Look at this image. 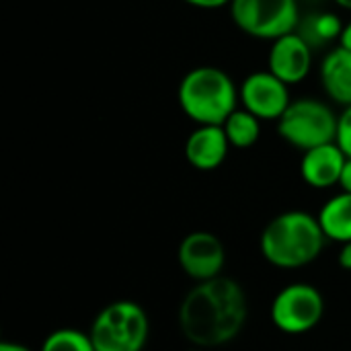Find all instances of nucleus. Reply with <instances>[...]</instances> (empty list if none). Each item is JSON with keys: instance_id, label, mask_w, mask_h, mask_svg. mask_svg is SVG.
Listing matches in <instances>:
<instances>
[{"instance_id": "4", "label": "nucleus", "mask_w": 351, "mask_h": 351, "mask_svg": "<svg viewBox=\"0 0 351 351\" xmlns=\"http://www.w3.org/2000/svg\"><path fill=\"white\" fill-rule=\"evenodd\" d=\"M88 335L95 351H144L150 337V319L134 300H115L99 311Z\"/></svg>"}, {"instance_id": "5", "label": "nucleus", "mask_w": 351, "mask_h": 351, "mask_svg": "<svg viewBox=\"0 0 351 351\" xmlns=\"http://www.w3.org/2000/svg\"><path fill=\"white\" fill-rule=\"evenodd\" d=\"M339 115L333 107L315 97H300L288 105L276 121L280 138L292 148L306 152L321 144L335 142Z\"/></svg>"}, {"instance_id": "7", "label": "nucleus", "mask_w": 351, "mask_h": 351, "mask_svg": "<svg viewBox=\"0 0 351 351\" xmlns=\"http://www.w3.org/2000/svg\"><path fill=\"white\" fill-rule=\"evenodd\" d=\"M325 317V298L321 290L306 282L284 286L271 300V325L286 335H304Z\"/></svg>"}, {"instance_id": "12", "label": "nucleus", "mask_w": 351, "mask_h": 351, "mask_svg": "<svg viewBox=\"0 0 351 351\" xmlns=\"http://www.w3.org/2000/svg\"><path fill=\"white\" fill-rule=\"evenodd\" d=\"M230 142L222 125H197L185 140V158L197 171H216L228 156Z\"/></svg>"}, {"instance_id": "13", "label": "nucleus", "mask_w": 351, "mask_h": 351, "mask_svg": "<svg viewBox=\"0 0 351 351\" xmlns=\"http://www.w3.org/2000/svg\"><path fill=\"white\" fill-rule=\"evenodd\" d=\"M319 80L325 95L341 105H351V49L337 45L329 49L319 66Z\"/></svg>"}, {"instance_id": "14", "label": "nucleus", "mask_w": 351, "mask_h": 351, "mask_svg": "<svg viewBox=\"0 0 351 351\" xmlns=\"http://www.w3.org/2000/svg\"><path fill=\"white\" fill-rule=\"evenodd\" d=\"M323 232L333 243H350L351 241V193L341 191L329 197L317 214Z\"/></svg>"}, {"instance_id": "21", "label": "nucleus", "mask_w": 351, "mask_h": 351, "mask_svg": "<svg viewBox=\"0 0 351 351\" xmlns=\"http://www.w3.org/2000/svg\"><path fill=\"white\" fill-rule=\"evenodd\" d=\"M339 187H341V191L351 193V158L346 160V167H343V173H341V179H339Z\"/></svg>"}, {"instance_id": "6", "label": "nucleus", "mask_w": 351, "mask_h": 351, "mask_svg": "<svg viewBox=\"0 0 351 351\" xmlns=\"http://www.w3.org/2000/svg\"><path fill=\"white\" fill-rule=\"evenodd\" d=\"M232 23L249 37L276 41L300 25V0H232Z\"/></svg>"}, {"instance_id": "19", "label": "nucleus", "mask_w": 351, "mask_h": 351, "mask_svg": "<svg viewBox=\"0 0 351 351\" xmlns=\"http://www.w3.org/2000/svg\"><path fill=\"white\" fill-rule=\"evenodd\" d=\"M185 4L193 6V8H202V10H216V8H224L230 6L232 0H183Z\"/></svg>"}, {"instance_id": "23", "label": "nucleus", "mask_w": 351, "mask_h": 351, "mask_svg": "<svg viewBox=\"0 0 351 351\" xmlns=\"http://www.w3.org/2000/svg\"><path fill=\"white\" fill-rule=\"evenodd\" d=\"M339 45H343V47L351 49V21H348V23H346V27H343V33H341Z\"/></svg>"}, {"instance_id": "2", "label": "nucleus", "mask_w": 351, "mask_h": 351, "mask_svg": "<svg viewBox=\"0 0 351 351\" xmlns=\"http://www.w3.org/2000/svg\"><path fill=\"white\" fill-rule=\"evenodd\" d=\"M327 241L317 216L304 210H288L265 224L259 251L274 267L300 269L321 257Z\"/></svg>"}, {"instance_id": "17", "label": "nucleus", "mask_w": 351, "mask_h": 351, "mask_svg": "<svg viewBox=\"0 0 351 351\" xmlns=\"http://www.w3.org/2000/svg\"><path fill=\"white\" fill-rule=\"evenodd\" d=\"M39 351H95V346L88 333L72 327H64L51 331L43 339Z\"/></svg>"}, {"instance_id": "16", "label": "nucleus", "mask_w": 351, "mask_h": 351, "mask_svg": "<svg viewBox=\"0 0 351 351\" xmlns=\"http://www.w3.org/2000/svg\"><path fill=\"white\" fill-rule=\"evenodd\" d=\"M222 128L226 132V138H228L230 146L239 148V150L255 146L259 142V138H261V119L257 115H253L251 111L243 109V107L234 109L226 117Z\"/></svg>"}, {"instance_id": "24", "label": "nucleus", "mask_w": 351, "mask_h": 351, "mask_svg": "<svg viewBox=\"0 0 351 351\" xmlns=\"http://www.w3.org/2000/svg\"><path fill=\"white\" fill-rule=\"evenodd\" d=\"M337 6H341V8H346V10H351V0H333Z\"/></svg>"}, {"instance_id": "26", "label": "nucleus", "mask_w": 351, "mask_h": 351, "mask_svg": "<svg viewBox=\"0 0 351 351\" xmlns=\"http://www.w3.org/2000/svg\"><path fill=\"white\" fill-rule=\"evenodd\" d=\"M300 2H317V0H300Z\"/></svg>"}, {"instance_id": "15", "label": "nucleus", "mask_w": 351, "mask_h": 351, "mask_svg": "<svg viewBox=\"0 0 351 351\" xmlns=\"http://www.w3.org/2000/svg\"><path fill=\"white\" fill-rule=\"evenodd\" d=\"M346 23L339 19V14L335 12H315V14H306L300 19L298 25V33L315 47H323L331 41H339L341 33H343Z\"/></svg>"}, {"instance_id": "22", "label": "nucleus", "mask_w": 351, "mask_h": 351, "mask_svg": "<svg viewBox=\"0 0 351 351\" xmlns=\"http://www.w3.org/2000/svg\"><path fill=\"white\" fill-rule=\"evenodd\" d=\"M0 351H33L31 348L23 346V343H14V341H2Z\"/></svg>"}, {"instance_id": "9", "label": "nucleus", "mask_w": 351, "mask_h": 351, "mask_svg": "<svg viewBox=\"0 0 351 351\" xmlns=\"http://www.w3.org/2000/svg\"><path fill=\"white\" fill-rule=\"evenodd\" d=\"M177 261L187 278L193 282H208L224 276L226 249L214 232L193 230L179 243Z\"/></svg>"}, {"instance_id": "20", "label": "nucleus", "mask_w": 351, "mask_h": 351, "mask_svg": "<svg viewBox=\"0 0 351 351\" xmlns=\"http://www.w3.org/2000/svg\"><path fill=\"white\" fill-rule=\"evenodd\" d=\"M337 263L341 269L351 271V241L350 243H343L341 249H339V255H337Z\"/></svg>"}, {"instance_id": "18", "label": "nucleus", "mask_w": 351, "mask_h": 351, "mask_svg": "<svg viewBox=\"0 0 351 351\" xmlns=\"http://www.w3.org/2000/svg\"><path fill=\"white\" fill-rule=\"evenodd\" d=\"M335 142L339 144V148L346 152V156L351 158V105L343 107V111L339 113V121H337V138Z\"/></svg>"}, {"instance_id": "11", "label": "nucleus", "mask_w": 351, "mask_h": 351, "mask_svg": "<svg viewBox=\"0 0 351 351\" xmlns=\"http://www.w3.org/2000/svg\"><path fill=\"white\" fill-rule=\"evenodd\" d=\"M346 152L339 148L337 142L321 144L302 152L300 158V177L313 189H329L339 185L343 167H346Z\"/></svg>"}, {"instance_id": "3", "label": "nucleus", "mask_w": 351, "mask_h": 351, "mask_svg": "<svg viewBox=\"0 0 351 351\" xmlns=\"http://www.w3.org/2000/svg\"><path fill=\"white\" fill-rule=\"evenodd\" d=\"M177 99L181 111L195 125H222L239 109V86L218 66L191 68L179 82Z\"/></svg>"}, {"instance_id": "10", "label": "nucleus", "mask_w": 351, "mask_h": 351, "mask_svg": "<svg viewBox=\"0 0 351 351\" xmlns=\"http://www.w3.org/2000/svg\"><path fill=\"white\" fill-rule=\"evenodd\" d=\"M267 70L286 84H300L313 70V45L298 33H288L271 41Z\"/></svg>"}, {"instance_id": "1", "label": "nucleus", "mask_w": 351, "mask_h": 351, "mask_svg": "<svg viewBox=\"0 0 351 351\" xmlns=\"http://www.w3.org/2000/svg\"><path fill=\"white\" fill-rule=\"evenodd\" d=\"M181 335L193 348L218 350L232 343L249 321L245 288L226 276L195 286L183 296L177 313Z\"/></svg>"}, {"instance_id": "8", "label": "nucleus", "mask_w": 351, "mask_h": 351, "mask_svg": "<svg viewBox=\"0 0 351 351\" xmlns=\"http://www.w3.org/2000/svg\"><path fill=\"white\" fill-rule=\"evenodd\" d=\"M241 107L257 115L261 121H278L292 103L290 84L271 70H257L243 78L239 86Z\"/></svg>"}, {"instance_id": "25", "label": "nucleus", "mask_w": 351, "mask_h": 351, "mask_svg": "<svg viewBox=\"0 0 351 351\" xmlns=\"http://www.w3.org/2000/svg\"><path fill=\"white\" fill-rule=\"evenodd\" d=\"M191 351H210V350H202V348H193Z\"/></svg>"}]
</instances>
